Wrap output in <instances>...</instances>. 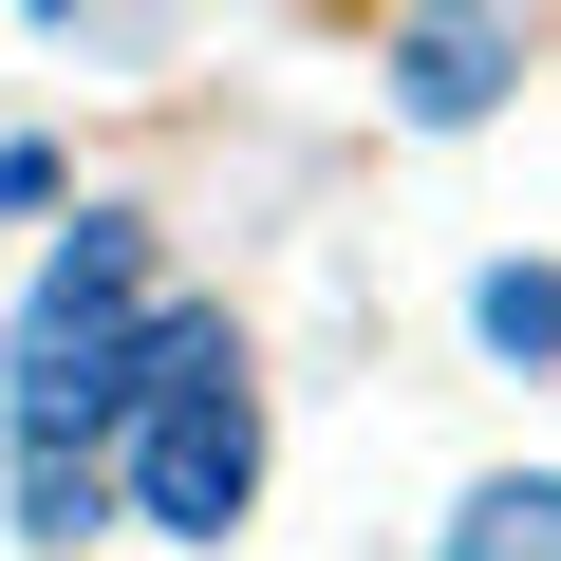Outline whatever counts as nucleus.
<instances>
[{"label":"nucleus","mask_w":561,"mask_h":561,"mask_svg":"<svg viewBox=\"0 0 561 561\" xmlns=\"http://www.w3.org/2000/svg\"><path fill=\"white\" fill-rule=\"evenodd\" d=\"M150 300H169V280H150V225H131V206H76V243L38 262L20 337H0V412H20V542H94Z\"/></svg>","instance_id":"1"},{"label":"nucleus","mask_w":561,"mask_h":561,"mask_svg":"<svg viewBox=\"0 0 561 561\" xmlns=\"http://www.w3.org/2000/svg\"><path fill=\"white\" fill-rule=\"evenodd\" d=\"M449 561H561V486H468Z\"/></svg>","instance_id":"5"},{"label":"nucleus","mask_w":561,"mask_h":561,"mask_svg":"<svg viewBox=\"0 0 561 561\" xmlns=\"http://www.w3.org/2000/svg\"><path fill=\"white\" fill-rule=\"evenodd\" d=\"M468 319H486V356H561V262H486Z\"/></svg>","instance_id":"4"},{"label":"nucleus","mask_w":561,"mask_h":561,"mask_svg":"<svg viewBox=\"0 0 561 561\" xmlns=\"http://www.w3.org/2000/svg\"><path fill=\"white\" fill-rule=\"evenodd\" d=\"M113 431H131V505H150L169 542H225V524L262 505V393H243V337H225L206 300H150Z\"/></svg>","instance_id":"2"},{"label":"nucleus","mask_w":561,"mask_h":561,"mask_svg":"<svg viewBox=\"0 0 561 561\" xmlns=\"http://www.w3.org/2000/svg\"><path fill=\"white\" fill-rule=\"evenodd\" d=\"M505 76H524V0H431V20L393 38V113H412V131L505 113Z\"/></svg>","instance_id":"3"}]
</instances>
